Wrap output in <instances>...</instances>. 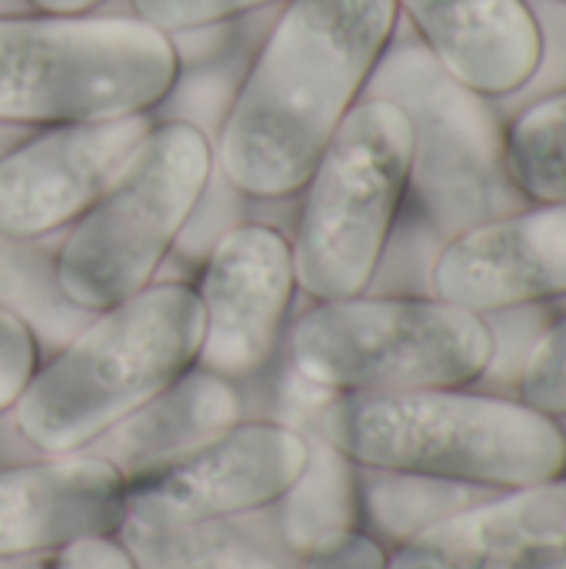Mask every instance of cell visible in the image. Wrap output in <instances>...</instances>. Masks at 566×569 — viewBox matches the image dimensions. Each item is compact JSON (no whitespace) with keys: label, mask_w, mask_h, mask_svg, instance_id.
<instances>
[{"label":"cell","mask_w":566,"mask_h":569,"mask_svg":"<svg viewBox=\"0 0 566 569\" xmlns=\"http://www.w3.org/2000/svg\"><path fill=\"white\" fill-rule=\"evenodd\" d=\"M397 0H284L214 143L254 200L294 197L394 47Z\"/></svg>","instance_id":"6da1fadb"},{"label":"cell","mask_w":566,"mask_h":569,"mask_svg":"<svg viewBox=\"0 0 566 569\" xmlns=\"http://www.w3.org/2000/svg\"><path fill=\"white\" fill-rule=\"evenodd\" d=\"M314 420L360 470L484 490H517L566 473L564 420L514 393L474 387L334 393Z\"/></svg>","instance_id":"7a4b0ae2"},{"label":"cell","mask_w":566,"mask_h":569,"mask_svg":"<svg viewBox=\"0 0 566 569\" xmlns=\"http://www.w3.org/2000/svg\"><path fill=\"white\" fill-rule=\"evenodd\" d=\"M203 307L187 280H153L93 313L47 353L17 403L13 430L40 453H77L197 367Z\"/></svg>","instance_id":"3957f363"},{"label":"cell","mask_w":566,"mask_h":569,"mask_svg":"<svg viewBox=\"0 0 566 569\" xmlns=\"http://www.w3.org/2000/svg\"><path fill=\"white\" fill-rule=\"evenodd\" d=\"M177 73L170 37L133 13H0V127L153 113Z\"/></svg>","instance_id":"277c9868"},{"label":"cell","mask_w":566,"mask_h":569,"mask_svg":"<svg viewBox=\"0 0 566 569\" xmlns=\"http://www.w3.org/2000/svg\"><path fill=\"white\" fill-rule=\"evenodd\" d=\"M410 157L407 113L384 97L357 100L294 197L287 237L304 297L347 300L370 290L407 210Z\"/></svg>","instance_id":"5b68a950"},{"label":"cell","mask_w":566,"mask_h":569,"mask_svg":"<svg viewBox=\"0 0 566 569\" xmlns=\"http://www.w3.org/2000/svg\"><path fill=\"white\" fill-rule=\"evenodd\" d=\"M290 367L330 393L477 387L494 360L490 320L434 293L314 300L284 340Z\"/></svg>","instance_id":"8992f818"},{"label":"cell","mask_w":566,"mask_h":569,"mask_svg":"<svg viewBox=\"0 0 566 569\" xmlns=\"http://www.w3.org/2000/svg\"><path fill=\"white\" fill-rule=\"evenodd\" d=\"M214 170V143L190 123L153 120L110 190L60 233L63 297L100 313L160 280L173 243Z\"/></svg>","instance_id":"52a82bcc"},{"label":"cell","mask_w":566,"mask_h":569,"mask_svg":"<svg viewBox=\"0 0 566 569\" xmlns=\"http://www.w3.org/2000/svg\"><path fill=\"white\" fill-rule=\"evenodd\" d=\"M364 97L394 100L414 130L407 207L440 240L527 203L507 170L497 100L457 83L420 43L390 47Z\"/></svg>","instance_id":"ba28073f"},{"label":"cell","mask_w":566,"mask_h":569,"mask_svg":"<svg viewBox=\"0 0 566 569\" xmlns=\"http://www.w3.org/2000/svg\"><path fill=\"white\" fill-rule=\"evenodd\" d=\"M307 457L310 443L297 427L244 417L187 453L123 477V523L173 530L274 510L300 480Z\"/></svg>","instance_id":"9c48e42d"},{"label":"cell","mask_w":566,"mask_h":569,"mask_svg":"<svg viewBox=\"0 0 566 569\" xmlns=\"http://www.w3.org/2000/svg\"><path fill=\"white\" fill-rule=\"evenodd\" d=\"M197 297L203 343L197 367L227 380H250L284 353L297 277L290 237L264 220L224 233L200 263Z\"/></svg>","instance_id":"30bf717a"},{"label":"cell","mask_w":566,"mask_h":569,"mask_svg":"<svg viewBox=\"0 0 566 569\" xmlns=\"http://www.w3.org/2000/svg\"><path fill=\"white\" fill-rule=\"evenodd\" d=\"M153 127L150 113L40 127L0 153V233L60 237L123 173Z\"/></svg>","instance_id":"8fae6325"},{"label":"cell","mask_w":566,"mask_h":569,"mask_svg":"<svg viewBox=\"0 0 566 569\" xmlns=\"http://www.w3.org/2000/svg\"><path fill=\"white\" fill-rule=\"evenodd\" d=\"M430 293L480 317L566 300V200L520 203L447 237Z\"/></svg>","instance_id":"7c38bea8"},{"label":"cell","mask_w":566,"mask_h":569,"mask_svg":"<svg viewBox=\"0 0 566 569\" xmlns=\"http://www.w3.org/2000/svg\"><path fill=\"white\" fill-rule=\"evenodd\" d=\"M123 473L90 453H43L0 467V560L53 557L123 530Z\"/></svg>","instance_id":"4fadbf2b"},{"label":"cell","mask_w":566,"mask_h":569,"mask_svg":"<svg viewBox=\"0 0 566 569\" xmlns=\"http://www.w3.org/2000/svg\"><path fill=\"white\" fill-rule=\"evenodd\" d=\"M387 569H566V473L454 513L390 550Z\"/></svg>","instance_id":"5bb4252c"},{"label":"cell","mask_w":566,"mask_h":569,"mask_svg":"<svg viewBox=\"0 0 566 569\" xmlns=\"http://www.w3.org/2000/svg\"><path fill=\"white\" fill-rule=\"evenodd\" d=\"M417 43L467 90L507 100L547 60V30L530 0H397Z\"/></svg>","instance_id":"9a60e30c"},{"label":"cell","mask_w":566,"mask_h":569,"mask_svg":"<svg viewBox=\"0 0 566 569\" xmlns=\"http://www.w3.org/2000/svg\"><path fill=\"white\" fill-rule=\"evenodd\" d=\"M334 393L300 377L290 360L280 380V407L284 423L297 427L310 457L300 480L277 503V540L300 563L304 557L340 543L344 537L364 530L360 517V467L350 463L317 427V413L327 407Z\"/></svg>","instance_id":"2e32d148"},{"label":"cell","mask_w":566,"mask_h":569,"mask_svg":"<svg viewBox=\"0 0 566 569\" xmlns=\"http://www.w3.org/2000/svg\"><path fill=\"white\" fill-rule=\"evenodd\" d=\"M244 417V393L237 380H227L203 367H190L87 450L110 460L123 477H130L177 453H187L190 447L217 437Z\"/></svg>","instance_id":"e0dca14e"},{"label":"cell","mask_w":566,"mask_h":569,"mask_svg":"<svg viewBox=\"0 0 566 569\" xmlns=\"http://www.w3.org/2000/svg\"><path fill=\"white\" fill-rule=\"evenodd\" d=\"M60 237L0 233V310L17 317L37 340L40 360L60 350L93 313L73 307L57 283Z\"/></svg>","instance_id":"ac0fdd59"},{"label":"cell","mask_w":566,"mask_h":569,"mask_svg":"<svg viewBox=\"0 0 566 569\" xmlns=\"http://www.w3.org/2000/svg\"><path fill=\"white\" fill-rule=\"evenodd\" d=\"M137 569H300L277 543L244 530L240 520H214L173 530L130 527L117 533Z\"/></svg>","instance_id":"d6986e66"},{"label":"cell","mask_w":566,"mask_h":569,"mask_svg":"<svg viewBox=\"0 0 566 569\" xmlns=\"http://www.w3.org/2000/svg\"><path fill=\"white\" fill-rule=\"evenodd\" d=\"M500 490L390 473V470H360V517L364 533H370L387 553L400 543L420 537L424 530L450 520L454 513L484 503Z\"/></svg>","instance_id":"ffe728a7"},{"label":"cell","mask_w":566,"mask_h":569,"mask_svg":"<svg viewBox=\"0 0 566 569\" xmlns=\"http://www.w3.org/2000/svg\"><path fill=\"white\" fill-rule=\"evenodd\" d=\"M504 147L510 180L527 203L566 200V83L507 120Z\"/></svg>","instance_id":"44dd1931"},{"label":"cell","mask_w":566,"mask_h":569,"mask_svg":"<svg viewBox=\"0 0 566 569\" xmlns=\"http://www.w3.org/2000/svg\"><path fill=\"white\" fill-rule=\"evenodd\" d=\"M250 67V57H234V50H227L217 60L197 63L177 73L170 93L157 103V110L150 113L153 120H180L197 127L210 143H217L220 127L234 107V97L244 83V73Z\"/></svg>","instance_id":"7402d4cb"},{"label":"cell","mask_w":566,"mask_h":569,"mask_svg":"<svg viewBox=\"0 0 566 569\" xmlns=\"http://www.w3.org/2000/svg\"><path fill=\"white\" fill-rule=\"evenodd\" d=\"M250 207H254V197H247L244 190H237L220 173V167L214 163V170L207 177V187L197 197V207L190 210V217H187V223H183V230H180V237L173 243L170 260L177 257V260H183V263H190V267L200 270V263L207 260V253L217 247V240L224 233H230L234 227L254 220L250 217Z\"/></svg>","instance_id":"603a6c76"},{"label":"cell","mask_w":566,"mask_h":569,"mask_svg":"<svg viewBox=\"0 0 566 569\" xmlns=\"http://www.w3.org/2000/svg\"><path fill=\"white\" fill-rule=\"evenodd\" d=\"M514 397L554 420H566V313L554 317L537 337L517 377Z\"/></svg>","instance_id":"cb8c5ba5"},{"label":"cell","mask_w":566,"mask_h":569,"mask_svg":"<svg viewBox=\"0 0 566 569\" xmlns=\"http://www.w3.org/2000/svg\"><path fill=\"white\" fill-rule=\"evenodd\" d=\"M284 0H130L133 17L150 23L153 30L173 37L187 33L197 27H214V23H234L247 13L277 7Z\"/></svg>","instance_id":"d4e9b609"},{"label":"cell","mask_w":566,"mask_h":569,"mask_svg":"<svg viewBox=\"0 0 566 569\" xmlns=\"http://www.w3.org/2000/svg\"><path fill=\"white\" fill-rule=\"evenodd\" d=\"M37 363H40V350L33 333L17 317L0 310V413H10L20 390L33 377Z\"/></svg>","instance_id":"484cf974"},{"label":"cell","mask_w":566,"mask_h":569,"mask_svg":"<svg viewBox=\"0 0 566 569\" xmlns=\"http://www.w3.org/2000/svg\"><path fill=\"white\" fill-rule=\"evenodd\" d=\"M300 569H387V550L364 530L300 560Z\"/></svg>","instance_id":"4316f807"},{"label":"cell","mask_w":566,"mask_h":569,"mask_svg":"<svg viewBox=\"0 0 566 569\" xmlns=\"http://www.w3.org/2000/svg\"><path fill=\"white\" fill-rule=\"evenodd\" d=\"M50 569H137L120 537H90L53 553Z\"/></svg>","instance_id":"83f0119b"},{"label":"cell","mask_w":566,"mask_h":569,"mask_svg":"<svg viewBox=\"0 0 566 569\" xmlns=\"http://www.w3.org/2000/svg\"><path fill=\"white\" fill-rule=\"evenodd\" d=\"M30 10L40 13H93L107 0H27Z\"/></svg>","instance_id":"f1b7e54d"},{"label":"cell","mask_w":566,"mask_h":569,"mask_svg":"<svg viewBox=\"0 0 566 569\" xmlns=\"http://www.w3.org/2000/svg\"><path fill=\"white\" fill-rule=\"evenodd\" d=\"M53 557H17V560H0V569H50Z\"/></svg>","instance_id":"f546056e"},{"label":"cell","mask_w":566,"mask_h":569,"mask_svg":"<svg viewBox=\"0 0 566 569\" xmlns=\"http://www.w3.org/2000/svg\"><path fill=\"white\" fill-rule=\"evenodd\" d=\"M554 3H566V0H554Z\"/></svg>","instance_id":"4dcf8cb0"}]
</instances>
